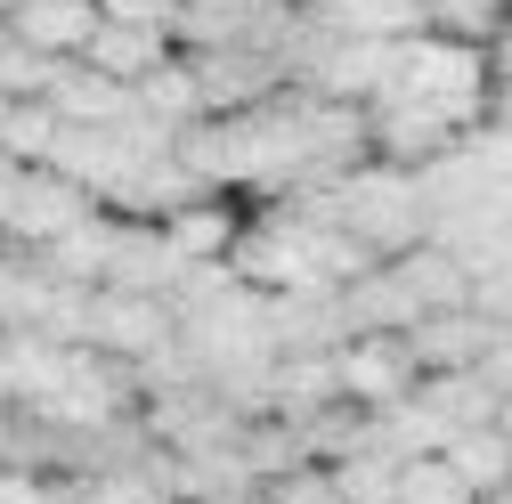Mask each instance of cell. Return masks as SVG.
I'll return each mask as SVG.
<instances>
[{
	"instance_id": "52a82bcc",
	"label": "cell",
	"mask_w": 512,
	"mask_h": 504,
	"mask_svg": "<svg viewBox=\"0 0 512 504\" xmlns=\"http://www.w3.org/2000/svg\"><path fill=\"white\" fill-rule=\"evenodd\" d=\"M0 33L25 41L33 57H49V66H74L98 33V0H25V9L0 17Z\"/></svg>"
},
{
	"instance_id": "277c9868",
	"label": "cell",
	"mask_w": 512,
	"mask_h": 504,
	"mask_svg": "<svg viewBox=\"0 0 512 504\" xmlns=\"http://www.w3.org/2000/svg\"><path fill=\"white\" fill-rule=\"evenodd\" d=\"M415 383H423V366H415L407 334H350V342L334 350V391H342V407H358V415H382V407L415 399Z\"/></svg>"
},
{
	"instance_id": "9a60e30c",
	"label": "cell",
	"mask_w": 512,
	"mask_h": 504,
	"mask_svg": "<svg viewBox=\"0 0 512 504\" xmlns=\"http://www.w3.org/2000/svg\"><path fill=\"white\" fill-rule=\"evenodd\" d=\"M57 74H66V66H49V57H33L25 41L0 33V106H33V98H49Z\"/></svg>"
},
{
	"instance_id": "d6986e66",
	"label": "cell",
	"mask_w": 512,
	"mask_h": 504,
	"mask_svg": "<svg viewBox=\"0 0 512 504\" xmlns=\"http://www.w3.org/2000/svg\"><path fill=\"white\" fill-rule=\"evenodd\" d=\"M472 374L504 399V391H512V334H488V350H480V366H472Z\"/></svg>"
},
{
	"instance_id": "7c38bea8",
	"label": "cell",
	"mask_w": 512,
	"mask_h": 504,
	"mask_svg": "<svg viewBox=\"0 0 512 504\" xmlns=\"http://www.w3.org/2000/svg\"><path fill=\"white\" fill-rule=\"evenodd\" d=\"M439 464H447V472H456V480L472 488V504H488V496L512 480V448H504V431H496V423H480V431H456V439L439 448Z\"/></svg>"
},
{
	"instance_id": "7a4b0ae2",
	"label": "cell",
	"mask_w": 512,
	"mask_h": 504,
	"mask_svg": "<svg viewBox=\"0 0 512 504\" xmlns=\"http://www.w3.org/2000/svg\"><path fill=\"white\" fill-rule=\"evenodd\" d=\"M488 49H464V41H439V33H415L391 49V82H382V98H407V106H431L447 122H464V131H480L488 122Z\"/></svg>"
},
{
	"instance_id": "8fae6325",
	"label": "cell",
	"mask_w": 512,
	"mask_h": 504,
	"mask_svg": "<svg viewBox=\"0 0 512 504\" xmlns=\"http://www.w3.org/2000/svg\"><path fill=\"white\" fill-rule=\"evenodd\" d=\"M49 114L66 122V131H106V122L131 114V90L106 82V74H90V66H66L57 90H49Z\"/></svg>"
},
{
	"instance_id": "44dd1931",
	"label": "cell",
	"mask_w": 512,
	"mask_h": 504,
	"mask_svg": "<svg viewBox=\"0 0 512 504\" xmlns=\"http://www.w3.org/2000/svg\"><path fill=\"white\" fill-rule=\"evenodd\" d=\"M496 431H504V448H512V391L496 399Z\"/></svg>"
},
{
	"instance_id": "5bb4252c",
	"label": "cell",
	"mask_w": 512,
	"mask_h": 504,
	"mask_svg": "<svg viewBox=\"0 0 512 504\" xmlns=\"http://www.w3.org/2000/svg\"><path fill=\"white\" fill-rule=\"evenodd\" d=\"M415 25H423V33H439V41L488 49V41L512 25V0H415Z\"/></svg>"
},
{
	"instance_id": "ba28073f",
	"label": "cell",
	"mask_w": 512,
	"mask_h": 504,
	"mask_svg": "<svg viewBox=\"0 0 512 504\" xmlns=\"http://www.w3.org/2000/svg\"><path fill=\"white\" fill-rule=\"evenodd\" d=\"M179 57V41L171 33H131V25H98L90 33V49L74 57V66H90V74H106V82H122V90H139L155 66H171Z\"/></svg>"
},
{
	"instance_id": "9c48e42d",
	"label": "cell",
	"mask_w": 512,
	"mask_h": 504,
	"mask_svg": "<svg viewBox=\"0 0 512 504\" xmlns=\"http://www.w3.org/2000/svg\"><path fill=\"white\" fill-rule=\"evenodd\" d=\"M57 293H66V285H57L33 252H0V334H33L41 342Z\"/></svg>"
},
{
	"instance_id": "2e32d148",
	"label": "cell",
	"mask_w": 512,
	"mask_h": 504,
	"mask_svg": "<svg viewBox=\"0 0 512 504\" xmlns=\"http://www.w3.org/2000/svg\"><path fill=\"white\" fill-rule=\"evenodd\" d=\"M391 504H472V488H464L456 472H447L439 456H415V464H399Z\"/></svg>"
},
{
	"instance_id": "7402d4cb",
	"label": "cell",
	"mask_w": 512,
	"mask_h": 504,
	"mask_svg": "<svg viewBox=\"0 0 512 504\" xmlns=\"http://www.w3.org/2000/svg\"><path fill=\"white\" fill-rule=\"evenodd\" d=\"M9 431H17V415H9V407H0V456H9Z\"/></svg>"
},
{
	"instance_id": "ac0fdd59",
	"label": "cell",
	"mask_w": 512,
	"mask_h": 504,
	"mask_svg": "<svg viewBox=\"0 0 512 504\" xmlns=\"http://www.w3.org/2000/svg\"><path fill=\"white\" fill-rule=\"evenodd\" d=\"M98 25H131V33H179V0H98Z\"/></svg>"
},
{
	"instance_id": "8992f818",
	"label": "cell",
	"mask_w": 512,
	"mask_h": 504,
	"mask_svg": "<svg viewBox=\"0 0 512 504\" xmlns=\"http://www.w3.org/2000/svg\"><path fill=\"white\" fill-rule=\"evenodd\" d=\"M98 204L82 196L74 179H57V171H17V196H9V220H0V244L9 252H49L66 228H82Z\"/></svg>"
},
{
	"instance_id": "30bf717a",
	"label": "cell",
	"mask_w": 512,
	"mask_h": 504,
	"mask_svg": "<svg viewBox=\"0 0 512 504\" xmlns=\"http://www.w3.org/2000/svg\"><path fill=\"white\" fill-rule=\"evenodd\" d=\"M407 350H415L423 374H472L480 350H488V326L472 318V309H439V318H423V326L407 334Z\"/></svg>"
},
{
	"instance_id": "3957f363",
	"label": "cell",
	"mask_w": 512,
	"mask_h": 504,
	"mask_svg": "<svg viewBox=\"0 0 512 504\" xmlns=\"http://www.w3.org/2000/svg\"><path fill=\"white\" fill-rule=\"evenodd\" d=\"M171 342H179V318H171L163 293H114V285L90 293V350H98V358H114V366L139 374V366H155Z\"/></svg>"
},
{
	"instance_id": "5b68a950",
	"label": "cell",
	"mask_w": 512,
	"mask_h": 504,
	"mask_svg": "<svg viewBox=\"0 0 512 504\" xmlns=\"http://www.w3.org/2000/svg\"><path fill=\"white\" fill-rule=\"evenodd\" d=\"M244 220H252V204H236V196H187V204H171L155 220V236L171 252V269L187 277V269H228Z\"/></svg>"
},
{
	"instance_id": "cb8c5ba5",
	"label": "cell",
	"mask_w": 512,
	"mask_h": 504,
	"mask_svg": "<svg viewBox=\"0 0 512 504\" xmlns=\"http://www.w3.org/2000/svg\"><path fill=\"white\" fill-rule=\"evenodd\" d=\"M0 252H9V244H0Z\"/></svg>"
},
{
	"instance_id": "e0dca14e",
	"label": "cell",
	"mask_w": 512,
	"mask_h": 504,
	"mask_svg": "<svg viewBox=\"0 0 512 504\" xmlns=\"http://www.w3.org/2000/svg\"><path fill=\"white\" fill-rule=\"evenodd\" d=\"M261 504H342V480L326 464H293V472L261 480Z\"/></svg>"
},
{
	"instance_id": "6da1fadb",
	"label": "cell",
	"mask_w": 512,
	"mask_h": 504,
	"mask_svg": "<svg viewBox=\"0 0 512 504\" xmlns=\"http://www.w3.org/2000/svg\"><path fill=\"white\" fill-rule=\"evenodd\" d=\"M334 220L374 252V261H399V252L431 244V204H423V179L415 171H391V163H350L334 187Z\"/></svg>"
},
{
	"instance_id": "4fadbf2b",
	"label": "cell",
	"mask_w": 512,
	"mask_h": 504,
	"mask_svg": "<svg viewBox=\"0 0 512 504\" xmlns=\"http://www.w3.org/2000/svg\"><path fill=\"white\" fill-rule=\"evenodd\" d=\"M415 399L431 407V423L456 439V431H480V423H496V391L480 383V374H423L415 383Z\"/></svg>"
},
{
	"instance_id": "ffe728a7",
	"label": "cell",
	"mask_w": 512,
	"mask_h": 504,
	"mask_svg": "<svg viewBox=\"0 0 512 504\" xmlns=\"http://www.w3.org/2000/svg\"><path fill=\"white\" fill-rule=\"evenodd\" d=\"M0 504H57V480H33V472L0 464Z\"/></svg>"
},
{
	"instance_id": "603a6c76",
	"label": "cell",
	"mask_w": 512,
	"mask_h": 504,
	"mask_svg": "<svg viewBox=\"0 0 512 504\" xmlns=\"http://www.w3.org/2000/svg\"><path fill=\"white\" fill-rule=\"evenodd\" d=\"M488 504H512V480H504V488H496V496H488Z\"/></svg>"
}]
</instances>
